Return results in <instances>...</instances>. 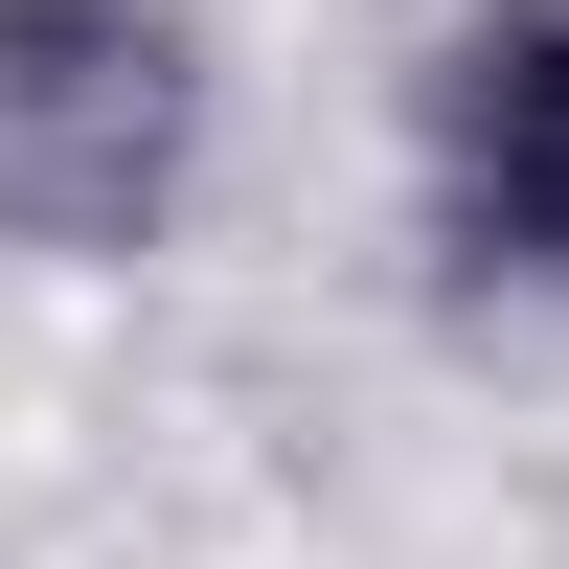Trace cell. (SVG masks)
Listing matches in <instances>:
<instances>
[{"instance_id":"1","label":"cell","mask_w":569,"mask_h":569,"mask_svg":"<svg viewBox=\"0 0 569 569\" xmlns=\"http://www.w3.org/2000/svg\"><path fill=\"white\" fill-rule=\"evenodd\" d=\"M206 160L182 0H0V251H160Z\"/></svg>"},{"instance_id":"2","label":"cell","mask_w":569,"mask_h":569,"mask_svg":"<svg viewBox=\"0 0 569 569\" xmlns=\"http://www.w3.org/2000/svg\"><path fill=\"white\" fill-rule=\"evenodd\" d=\"M433 228L525 297H569V0H479L433 46Z\"/></svg>"}]
</instances>
